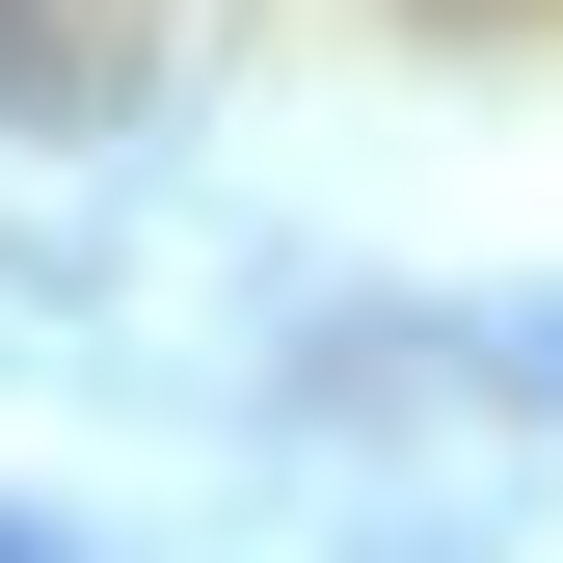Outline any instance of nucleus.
Returning a JSON list of instances; mask_svg holds the SVG:
<instances>
[{
	"label": "nucleus",
	"instance_id": "1",
	"mask_svg": "<svg viewBox=\"0 0 563 563\" xmlns=\"http://www.w3.org/2000/svg\"><path fill=\"white\" fill-rule=\"evenodd\" d=\"M0 563H27V537H0Z\"/></svg>",
	"mask_w": 563,
	"mask_h": 563
}]
</instances>
